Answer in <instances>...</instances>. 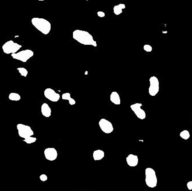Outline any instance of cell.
Segmentation results:
<instances>
[{"instance_id":"6da1fadb","label":"cell","mask_w":192,"mask_h":191,"mask_svg":"<svg viewBox=\"0 0 192 191\" xmlns=\"http://www.w3.org/2000/svg\"><path fill=\"white\" fill-rule=\"evenodd\" d=\"M73 39L82 44L86 46H93V47L97 46V44L94 41L93 37L88 32L82 30H75L73 33Z\"/></svg>"},{"instance_id":"7a4b0ae2","label":"cell","mask_w":192,"mask_h":191,"mask_svg":"<svg viewBox=\"0 0 192 191\" xmlns=\"http://www.w3.org/2000/svg\"><path fill=\"white\" fill-rule=\"evenodd\" d=\"M31 23L39 31L44 35H48L50 32L51 24L46 19L33 17L31 19Z\"/></svg>"},{"instance_id":"3957f363","label":"cell","mask_w":192,"mask_h":191,"mask_svg":"<svg viewBox=\"0 0 192 191\" xmlns=\"http://www.w3.org/2000/svg\"><path fill=\"white\" fill-rule=\"evenodd\" d=\"M145 182L147 186L153 188L156 187L158 183L157 177L154 170L151 168H147L145 169Z\"/></svg>"},{"instance_id":"277c9868","label":"cell","mask_w":192,"mask_h":191,"mask_svg":"<svg viewBox=\"0 0 192 191\" xmlns=\"http://www.w3.org/2000/svg\"><path fill=\"white\" fill-rule=\"evenodd\" d=\"M22 47V46L18 43L14 42L10 40L5 42L2 46V48L3 52L6 54H13L16 53Z\"/></svg>"},{"instance_id":"5b68a950","label":"cell","mask_w":192,"mask_h":191,"mask_svg":"<svg viewBox=\"0 0 192 191\" xmlns=\"http://www.w3.org/2000/svg\"><path fill=\"white\" fill-rule=\"evenodd\" d=\"M33 55H34V52L32 50H25L19 52L18 53H13L11 55V56L14 59L21 61L23 63H25Z\"/></svg>"},{"instance_id":"8992f818","label":"cell","mask_w":192,"mask_h":191,"mask_svg":"<svg viewBox=\"0 0 192 191\" xmlns=\"http://www.w3.org/2000/svg\"><path fill=\"white\" fill-rule=\"evenodd\" d=\"M17 129L19 136L24 139H26L29 137H32V135L34 134L33 131L31 127L28 125L19 123L17 125Z\"/></svg>"},{"instance_id":"52a82bcc","label":"cell","mask_w":192,"mask_h":191,"mask_svg":"<svg viewBox=\"0 0 192 191\" xmlns=\"http://www.w3.org/2000/svg\"><path fill=\"white\" fill-rule=\"evenodd\" d=\"M149 81L150 87L149 89V93L151 96L154 97L159 92V80L155 76H152L150 78Z\"/></svg>"},{"instance_id":"ba28073f","label":"cell","mask_w":192,"mask_h":191,"mask_svg":"<svg viewBox=\"0 0 192 191\" xmlns=\"http://www.w3.org/2000/svg\"><path fill=\"white\" fill-rule=\"evenodd\" d=\"M99 124L101 130L106 134H110L114 130L112 123L105 118L101 119L99 121Z\"/></svg>"},{"instance_id":"9c48e42d","label":"cell","mask_w":192,"mask_h":191,"mask_svg":"<svg viewBox=\"0 0 192 191\" xmlns=\"http://www.w3.org/2000/svg\"><path fill=\"white\" fill-rule=\"evenodd\" d=\"M142 106L141 103H135L131 105L130 107L139 119H145L146 117V114L145 110L141 108Z\"/></svg>"},{"instance_id":"30bf717a","label":"cell","mask_w":192,"mask_h":191,"mask_svg":"<svg viewBox=\"0 0 192 191\" xmlns=\"http://www.w3.org/2000/svg\"><path fill=\"white\" fill-rule=\"evenodd\" d=\"M44 95L46 98L53 102H58L60 99V95L50 88H47L44 90Z\"/></svg>"},{"instance_id":"8fae6325","label":"cell","mask_w":192,"mask_h":191,"mask_svg":"<svg viewBox=\"0 0 192 191\" xmlns=\"http://www.w3.org/2000/svg\"><path fill=\"white\" fill-rule=\"evenodd\" d=\"M44 154L46 159L49 161H54L58 157L57 150L54 148H48L44 150Z\"/></svg>"},{"instance_id":"7c38bea8","label":"cell","mask_w":192,"mask_h":191,"mask_svg":"<svg viewBox=\"0 0 192 191\" xmlns=\"http://www.w3.org/2000/svg\"><path fill=\"white\" fill-rule=\"evenodd\" d=\"M126 163L130 167H135L138 164L139 159L136 155L130 154L126 157Z\"/></svg>"},{"instance_id":"4fadbf2b","label":"cell","mask_w":192,"mask_h":191,"mask_svg":"<svg viewBox=\"0 0 192 191\" xmlns=\"http://www.w3.org/2000/svg\"><path fill=\"white\" fill-rule=\"evenodd\" d=\"M41 112L44 117H48L51 116V109L47 103H43L41 106Z\"/></svg>"},{"instance_id":"5bb4252c","label":"cell","mask_w":192,"mask_h":191,"mask_svg":"<svg viewBox=\"0 0 192 191\" xmlns=\"http://www.w3.org/2000/svg\"><path fill=\"white\" fill-rule=\"evenodd\" d=\"M110 101L116 105H119L121 103L120 97L116 91H113L111 93L110 95Z\"/></svg>"},{"instance_id":"9a60e30c","label":"cell","mask_w":192,"mask_h":191,"mask_svg":"<svg viewBox=\"0 0 192 191\" xmlns=\"http://www.w3.org/2000/svg\"><path fill=\"white\" fill-rule=\"evenodd\" d=\"M105 156V153L103 150L101 149H97L96 150H94L93 153V157L94 160L95 161H99L103 159Z\"/></svg>"},{"instance_id":"2e32d148","label":"cell","mask_w":192,"mask_h":191,"mask_svg":"<svg viewBox=\"0 0 192 191\" xmlns=\"http://www.w3.org/2000/svg\"><path fill=\"white\" fill-rule=\"evenodd\" d=\"M126 5L124 4H120L119 5H115L113 7V12L116 15H119V14H122V9H125Z\"/></svg>"},{"instance_id":"e0dca14e","label":"cell","mask_w":192,"mask_h":191,"mask_svg":"<svg viewBox=\"0 0 192 191\" xmlns=\"http://www.w3.org/2000/svg\"><path fill=\"white\" fill-rule=\"evenodd\" d=\"M62 98L63 100L69 101L70 105H74L75 103H76V101H75V100L74 99L71 98L70 94L69 93H64L63 94H62Z\"/></svg>"},{"instance_id":"ac0fdd59","label":"cell","mask_w":192,"mask_h":191,"mask_svg":"<svg viewBox=\"0 0 192 191\" xmlns=\"http://www.w3.org/2000/svg\"><path fill=\"white\" fill-rule=\"evenodd\" d=\"M9 99L13 101H19L21 99V96L19 94L11 93L9 95Z\"/></svg>"},{"instance_id":"d6986e66","label":"cell","mask_w":192,"mask_h":191,"mask_svg":"<svg viewBox=\"0 0 192 191\" xmlns=\"http://www.w3.org/2000/svg\"><path fill=\"white\" fill-rule=\"evenodd\" d=\"M179 136L181 137V138H182L183 139L185 140H187L190 138V135L189 133V131L187 130H183L180 133Z\"/></svg>"},{"instance_id":"ffe728a7","label":"cell","mask_w":192,"mask_h":191,"mask_svg":"<svg viewBox=\"0 0 192 191\" xmlns=\"http://www.w3.org/2000/svg\"><path fill=\"white\" fill-rule=\"evenodd\" d=\"M17 70L19 71V73L20 74V75H21L22 76L27 77V75H28V72L26 68H23V67H18V68H17Z\"/></svg>"},{"instance_id":"44dd1931","label":"cell","mask_w":192,"mask_h":191,"mask_svg":"<svg viewBox=\"0 0 192 191\" xmlns=\"http://www.w3.org/2000/svg\"><path fill=\"white\" fill-rule=\"evenodd\" d=\"M36 138L35 137H29L28 138H27L26 139H24L23 140L24 142H25L27 144H32L34 143L36 141Z\"/></svg>"},{"instance_id":"7402d4cb","label":"cell","mask_w":192,"mask_h":191,"mask_svg":"<svg viewBox=\"0 0 192 191\" xmlns=\"http://www.w3.org/2000/svg\"><path fill=\"white\" fill-rule=\"evenodd\" d=\"M143 49L146 52H150L152 51V47H151L150 45L149 44H145L144 46L143 47Z\"/></svg>"},{"instance_id":"603a6c76","label":"cell","mask_w":192,"mask_h":191,"mask_svg":"<svg viewBox=\"0 0 192 191\" xmlns=\"http://www.w3.org/2000/svg\"><path fill=\"white\" fill-rule=\"evenodd\" d=\"M40 179L42 182H46V181H47L48 177H47V176L46 174H41L40 176Z\"/></svg>"},{"instance_id":"cb8c5ba5","label":"cell","mask_w":192,"mask_h":191,"mask_svg":"<svg viewBox=\"0 0 192 191\" xmlns=\"http://www.w3.org/2000/svg\"><path fill=\"white\" fill-rule=\"evenodd\" d=\"M186 186H187V189L189 190V191H192V181L188 182L186 184Z\"/></svg>"},{"instance_id":"d4e9b609","label":"cell","mask_w":192,"mask_h":191,"mask_svg":"<svg viewBox=\"0 0 192 191\" xmlns=\"http://www.w3.org/2000/svg\"><path fill=\"white\" fill-rule=\"evenodd\" d=\"M97 15L100 17H104L105 16V13L104 12L100 11V12H97Z\"/></svg>"}]
</instances>
